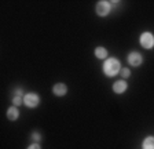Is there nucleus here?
I'll return each mask as SVG.
<instances>
[{"label": "nucleus", "mask_w": 154, "mask_h": 149, "mask_svg": "<svg viewBox=\"0 0 154 149\" xmlns=\"http://www.w3.org/2000/svg\"><path fill=\"white\" fill-rule=\"evenodd\" d=\"M120 71H121V65H120L117 58H109L106 59L105 64H103V72L109 78L116 76L117 73H120Z\"/></svg>", "instance_id": "1"}, {"label": "nucleus", "mask_w": 154, "mask_h": 149, "mask_svg": "<svg viewBox=\"0 0 154 149\" xmlns=\"http://www.w3.org/2000/svg\"><path fill=\"white\" fill-rule=\"evenodd\" d=\"M139 42H140V46L143 47V49H147V50L153 49L154 47V36H153V33H150V32L142 33Z\"/></svg>", "instance_id": "2"}, {"label": "nucleus", "mask_w": 154, "mask_h": 149, "mask_svg": "<svg viewBox=\"0 0 154 149\" xmlns=\"http://www.w3.org/2000/svg\"><path fill=\"white\" fill-rule=\"evenodd\" d=\"M112 10V3L110 2H106V0H102V2H98L96 3V14L99 17H106Z\"/></svg>", "instance_id": "3"}, {"label": "nucleus", "mask_w": 154, "mask_h": 149, "mask_svg": "<svg viewBox=\"0 0 154 149\" xmlns=\"http://www.w3.org/2000/svg\"><path fill=\"white\" fill-rule=\"evenodd\" d=\"M23 104L28 108H37L40 104V97L36 93H29L23 97Z\"/></svg>", "instance_id": "4"}, {"label": "nucleus", "mask_w": 154, "mask_h": 149, "mask_svg": "<svg viewBox=\"0 0 154 149\" xmlns=\"http://www.w3.org/2000/svg\"><path fill=\"white\" fill-rule=\"evenodd\" d=\"M142 62H143V58H142V55L139 54V52H129L128 55V64L131 65V66H139V65H142Z\"/></svg>", "instance_id": "5"}, {"label": "nucleus", "mask_w": 154, "mask_h": 149, "mask_svg": "<svg viewBox=\"0 0 154 149\" xmlns=\"http://www.w3.org/2000/svg\"><path fill=\"white\" fill-rule=\"evenodd\" d=\"M127 88H128V84H127L125 80H119L113 84V91H114L116 94H122V93L127 91Z\"/></svg>", "instance_id": "6"}, {"label": "nucleus", "mask_w": 154, "mask_h": 149, "mask_svg": "<svg viewBox=\"0 0 154 149\" xmlns=\"http://www.w3.org/2000/svg\"><path fill=\"white\" fill-rule=\"evenodd\" d=\"M52 93H54L57 97H63L67 93V87L63 84V83H57V84L52 87Z\"/></svg>", "instance_id": "7"}, {"label": "nucleus", "mask_w": 154, "mask_h": 149, "mask_svg": "<svg viewBox=\"0 0 154 149\" xmlns=\"http://www.w3.org/2000/svg\"><path fill=\"white\" fill-rule=\"evenodd\" d=\"M19 116V110L17 106H10L8 109H7V119L11 120V122H14V120H17Z\"/></svg>", "instance_id": "8"}, {"label": "nucleus", "mask_w": 154, "mask_h": 149, "mask_svg": "<svg viewBox=\"0 0 154 149\" xmlns=\"http://www.w3.org/2000/svg\"><path fill=\"white\" fill-rule=\"evenodd\" d=\"M95 57L99 59H105L107 58V50L105 47H96L95 49Z\"/></svg>", "instance_id": "9"}, {"label": "nucleus", "mask_w": 154, "mask_h": 149, "mask_svg": "<svg viewBox=\"0 0 154 149\" xmlns=\"http://www.w3.org/2000/svg\"><path fill=\"white\" fill-rule=\"evenodd\" d=\"M142 148L143 149H154V137H147L144 138L143 144H142Z\"/></svg>", "instance_id": "10"}, {"label": "nucleus", "mask_w": 154, "mask_h": 149, "mask_svg": "<svg viewBox=\"0 0 154 149\" xmlns=\"http://www.w3.org/2000/svg\"><path fill=\"white\" fill-rule=\"evenodd\" d=\"M13 104L15 105V106H18V105H22L23 104V97H18V95H15V97L13 98Z\"/></svg>", "instance_id": "11"}, {"label": "nucleus", "mask_w": 154, "mask_h": 149, "mask_svg": "<svg viewBox=\"0 0 154 149\" xmlns=\"http://www.w3.org/2000/svg\"><path fill=\"white\" fill-rule=\"evenodd\" d=\"M121 74H122V78H129L131 76V71H129L128 68H122V71H121Z\"/></svg>", "instance_id": "12"}, {"label": "nucleus", "mask_w": 154, "mask_h": 149, "mask_svg": "<svg viewBox=\"0 0 154 149\" xmlns=\"http://www.w3.org/2000/svg\"><path fill=\"white\" fill-rule=\"evenodd\" d=\"M32 138L35 139L36 142H38V141L42 139V135H40V134H38V133H33V134H32Z\"/></svg>", "instance_id": "13"}, {"label": "nucleus", "mask_w": 154, "mask_h": 149, "mask_svg": "<svg viewBox=\"0 0 154 149\" xmlns=\"http://www.w3.org/2000/svg\"><path fill=\"white\" fill-rule=\"evenodd\" d=\"M14 94L18 95V97H22V95H23V90H22V88H17V90L14 91Z\"/></svg>", "instance_id": "14"}, {"label": "nucleus", "mask_w": 154, "mask_h": 149, "mask_svg": "<svg viewBox=\"0 0 154 149\" xmlns=\"http://www.w3.org/2000/svg\"><path fill=\"white\" fill-rule=\"evenodd\" d=\"M28 149H42V148H40V145H38L37 142H35V144H32L30 146H28Z\"/></svg>", "instance_id": "15"}]
</instances>
